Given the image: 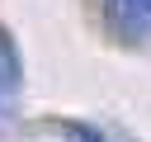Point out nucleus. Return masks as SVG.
<instances>
[{
  "mask_svg": "<svg viewBox=\"0 0 151 142\" xmlns=\"http://www.w3.org/2000/svg\"><path fill=\"white\" fill-rule=\"evenodd\" d=\"M19 90H24V57H19L14 33L0 24V123L14 118V109H19Z\"/></svg>",
  "mask_w": 151,
  "mask_h": 142,
  "instance_id": "obj_1",
  "label": "nucleus"
},
{
  "mask_svg": "<svg viewBox=\"0 0 151 142\" xmlns=\"http://www.w3.org/2000/svg\"><path fill=\"white\" fill-rule=\"evenodd\" d=\"M104 19L123 43H151V0H104Z\"/></svg>",
  "mask_w": 151,
  "mask_h": 142,
  "instance_id": "obj_2",
  "label": "nucleus"
},
{
  "mask_svg": "<svg viewBox=\"0 0 151 142\" xmlns=\"http://www.w3.org/2000/svg\"><path fill=\"white\" fill-rule=\"evenodd\" d=\"M57 133H61L66 142H127V137H118V133H109V128H99V123H80V118H61Z\"/></svg>",
  "mask_w": 151,
  "mask_h": 142,
  "instance_id": "obj_3",
  "label": "nucleus"
}]
</instances>
